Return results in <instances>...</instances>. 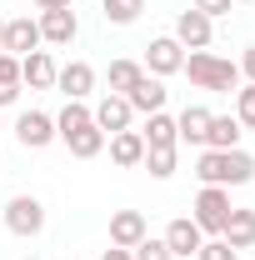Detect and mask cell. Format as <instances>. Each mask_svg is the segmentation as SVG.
<instances>
[{
    "instance_id": "cell-16",
    "label": "cell",
    "mask_w": 255,
    "mask_h": 260,
    "mask_svg": "<svg viewBox=\"0 0 255 260\" xmlns=\"http://www.w3.org/2000/svg\"><path fill=\"white\" fill-rule=\"evenodd\" d=\"M205 130H210V110H205V105H185V110L175 115V135H180L185 145H205Z\"/></svg>"
},
{
    "instance_id": "cell-20",
    "label": "cell",
    "mask_w": 255,
    "mask_h": 260,
    "mask_svg": "<svg viewBox=\"0 0 255 260\" xmlns=\"http://www.w3.org/2000/svg\"><path fill=\"white\" fill-rule=\"evenodd\" d=\"M235 145H240V120H235V115H210L205 150H235Z\"/></svg>"
},
{
    "instance_id": "cell-5",
    "label": "cell",
    "mask_w": 255,
    "mask_h": 260,
    "mask_svg": "<svg viewBox=\"0 0 255 260\" xmlns=\"http://www.w3.org/2000/svg\"><path fill=\"white\" fill-rule=\"evenodd\" d=\"M180 65H185V45L175 35H160L145 45V75H175Z\"/></svg>"
},
{
    "instance_id": "cell-7",
    "label": "cell",
    "mask_w": 255,
    "mask_h": 260,
    "mask_svg": "<svg viewBox=\"0 0 255 260\" xmlns=\"http://www.w3.org/2000/svg\"><path fill=\"white\" fill-rule=\"evenodd\" d=\"M0 50H5V55H15V60H25L30 50H40V25H35L30 15H20V20H5Z\"/></svg>"
},
{
    "instance_id": "cell-27",
    "label": "cell",
    "mask_w": 255,
    "mask_h": 260,
    "mask_svg": "<svg viewBox=\"0 0 255 260\" xmlns=\"http://www.w3.org/2000/svg\"><path fill=\"white\" fill-rule=\"evenodd\" d=\"M195 260H240V250H230L220 235H215V240H205V245L195 250Z\"/></svg>"
},
{
    "instance_id": "cell-33",
    "label": "cell",
    "mask_w": 255,
    "mask_h": 260,
    "mask_svg": "<svg viewBox=\"0 0 255 260\" xmlns=\"http://www.w3.org/2000/svg\"><path fill=\"white\" fill-rule=\"evenodd\" d=\"M100 260H135V255H130V250H120V245H110V250H105Z\"/></svg>"
},
{
    "instance_id": "cell-2",
    "label": "cell",
    "mask_w": 255,
    "mask_h": 260,
    "mask_svg": "<svg viewBox=\"0 0 255 260\" xmlns=\"http://www.w3.org/2000/svg\"><path fill=\"white\" fill-rule=\"evenodd\" d=\"M180 70L190 75L200 90H220V95L240 90V65H235V60H225V55H210V50H190Z\"/></svg>"
},
{
    "instance_id": "cell-30",
    "label": "cell",
    "mask_w": 255,
    "mask_h": 260,
    "mask_svg": "<svg viewBox=\"0 0 255 260\" xmlns=\"http://www.w3.org/2000/svg\"><path fill=\"white\" fill-rule=\"evenodd\" d=\"M240 70L250 75V85H255V45H250V50H245V60H240Z\"/></svg>"
},
{
    "instance_id": "cell-10",
    "label": "cell",
    "mask_w": 255,
    "mask_h": 260,
    "mask_svg": "<svg viewBox=\"0 0 255 260\" xmlns=\"http://www.w3.org/2000/svg\"><path fill=\"white\" fill-rule=\"evenodd\" d=\"M55 70H60V65L50 60V50H30V55L20 60V85H30V90H50V85H55Z\"/></svg>"
},
{
    "instance_id": "cell-3",
    "label": "cell",
    "mask_w": 255,
    "mask_h": 260,
    "mask_svg": "<svg viewBox=\"0 0 255 260\" xmlns=\"http://www.w3.org/2000/svg\"><path fill=\"white\" fill-rule=\"evenodd\" d=\"M230 190L225 185H200V195H195V225H200V235H220L225 220H230Z\"/></svg>"
},
{
    "instance_id": "cell-22",
    "label": "cell",
    "mask_w": 255,
    "mask_h": 260,
    "mask_svg": "<svg viewBox=\"0 0 255 260\" xmlns=\"http://www.w3.org/2000/svg\"><path fill=\"white\" fill-rule=\"evenodd\" d=\"M145 75V65H135V60H110V95H130L135 90V80Z\"/></svg>"
},
{
    "instance_id": "cell-9",
    "label": "cell",
    "mask_w": 255,
    "mask_h": 260,
    "mask_svg": "<svg viewBox=\"0 0 255 260\" xmlns=\"http://www.w3.org/2000/svg\"><path fill=\"white\" fill-rule=\"evenodd\" d=\"M40 45H70L75 40V10H40Z\"/></svg>"
},
{
    "instance_id": "cell-23",
    "label": "cell",
    "mask_w": 255,
    "mask_h": 260,
    "mask_svg": "<svg viewBox=\"0 0 255 260\" xmlns=\"http://www.w3.org/2000/svg\"><path fill=\"white\" fill-rule=\"evenodd\" d=\"M140 10H145V0H100V15H105L110 25H135Z\"/></svg>"
},
{
    "instance_id": "cell-21",
    "label": "cell",
    "mask_w": 255,
    "mask_h": 260,
    "mask_svg": "<svg viewBox=\"0 0 255 260\" xmlns=\"http://www.w3.org/2000/svg\"><path fill=\"white\" fill-rule=\"evenodd\" d=\"M110 160L125 165V170L145 160V140H140V130H120V135H110Z\"/></svg>"
},
{
    "instance_id": "cell-17",
    "label": "cell",
    "mask_w": 255,
    "mask_h": 260,
    "mask_svg": "<svg viewBox=\"0 0 255 260\" xmlns=\"http://www.w3.org/2000/svg\"><path fill=\"white\" fill-rule=\"evenodd\" d=\"M220 240L230 245V250H250V245H255V210H230Z\"/></svg>"
},
{
    "instance_id": "cell-12",
    "label": "cell",
    "mask_w": 255,
    "mask_h": 260,
    "mask_svg": "<svg viewBox=\"0 0 255 260\" xmlns=\"http://www.w3.org/2000/svg\"><path fill=\"white\" fill-rule=\"evenodd\" d=\"M165 95H170V90H165V80H160V75H140V80H135V90H130V110H140V115H155V110H165Z\"/></svg>"
},
{
    "instance_id": "cell-34",
    "label": "cell",
    "mask_w": 255,
    "mask_h": 260,
    "mask_svg": "<svg viewBox=\"0 0 255 260\" xmlns=\"http://www.w3.org/2000/svg\"><path fill=\"white\" fill-rule=\"evenodd\" d=\"M0 35H5V20H0Z\"/></svg>"
},
{
    "instance_id": "cell-6",
    "label": "cell",
    "mask_w": 255,
    "mask_h": 260,
    "mask_svg": "<svg viewBox=\"0 0 255 260\" xmlns=\"http://www.w3.org/2000/svg\"><path fill=\"white\" fill-rule=\"evenodd\" d=\"M15 140H20L25 150H45V145L55 140V115H45V110L15 115Z\"/></svg>"
},
{
    "instance_id": "cell-1",
    "label": "cell",
    "mask_w": 255,
    "mask_h": 260,
    "mask_svg": "<svg viewBox=\"0 0 255 260\" xmlns=\"http://www.w3.org/2000/svg\"><path fill=\"white\" fill-rule=\"evenodd\" d=\"M195 175H200V185H245L255 180V160L235 145V150H200V160H195Z\"/></svg>"
},
{
    "instance_id": "cell-13",
    "label": "cell",
    "mask_w": 255,
    "mask_h": 260,
    "mask_svg": "<svg viewBox=\"0 0 255 260\" xmlns=\"http://www.w3.org/2000/svg\"><path fill=\"white\" fill-rule=\"evenodd\" d=\"M175 40L185 45V50H205L210 45V15H200V10H180V20H175Z\"/></svg>"
},
{
    "instance_id": "cell-24",
    "label": "cell",
    "mask_w": 255,
    "mask_h": 260,
    "mask_svg": "<svg viewBox=\"0 0 255 260\" xmlns=\"http://www.w3.org/2000/svg\"><path fill=\"white\" fill-rule=\"evenodd\" d=\"M145 170H150V175H155V180H170V175H175V150H145Z\"/></svg>"
},
{
    "instance_id": "cell-25",
    "label": "cell",
    "mask_w": 255,
    "mask_h": 260,
    "mask_svg": "<svg viewBox=\"0 0 255 260\" xmlns=\"http://www.w3.org/2000/svg\"><path fill=\"white\" fill-rule=\"evenodd\" d=\"M235 120H240V130H255V85L235 90Z\"/></svg>"
},
{
    "instance_id": "cell-15",
    "label": "cell",
    "mask_w": 255,
    "mask_h": 260,
    "mask_svg": "<svg viewBox=\"0 0 255 260\" xmlns=\"http://www.w3.org/2000/svg\"><path fill=\"white\" fill-rule=\"evenodd\" d=\"M140 140H145V150H175V115H165V110H155V115H145V130H140Z\"/></svg>"
},
{
    "instance_id": "cell-35",
    "label": "cell",
    "mask_w": 255,
    "mask_h": 260,
    "mask_svg": "<svg viewBox=\"0 0 255 260\" xmlns=\"http://www.w3.org/2000/svg\"><path fill=\"white\" fill-rule=\"evenodd\" d=\"M240 5H250V0H240Z\"/></svg>"
},
{
    "instance_id": "cell-18",
    "label": "cell",
    "mask_w": 255,
    "mask_h": 260,
    "mask_svg": "<svg viewBox=\"0 0 255 260\" xmlns=\"http://www.w3.org/2000/svg\"><path fill=\"white\" fill-rule=\"evenodd\" d=\"M165 245H170V255H195V250L205 245V235H200V225H195V220H170Z\"/></svg>"
},
{
    "instance_id": "cell-28",
    "label": "cell",
    "mask_w": 255,
    "mask_h": 260,
    "mask_svg": "<svg viewBox=\"0 0 255 260\" xmlns=\"http://www.w3.org/2000/svg\"><path fill=\"white\" fill-rule=\"evenodd\" d=\"M0 85H20V60L0 50Z\"/></svg>"
},
{
    "instance_id": "cell-11",
    "label": "cell",
    "mask_w": 255,
    "mask_h": 260,
    "mask_svg": "<svg viewBox=\"0 0 255 260\" xmlns=\"http://www.w3.org/2000/svg\"><path fill=\"white\" fill-rule=\"evenodd\" d=\"M140 240H145V215H140V210H115V215H110V245L135 250Z\"/></svg>"
},
{
    "instance_id": "cell-8",
    "label": "cell",
    "mask_w": 255,
    "mask_h": 260,
    "mask_svg": "<svg viewBox=\"0 0 255 260\" xmlns=\"http://www.w3.org/2000/svg\"><path fill=\"white\" fill-rule=\"evenodd\" d=\"M55 85L65 90V100H85L90 90H95V70H90L85 60H70V65L55 70Z\"/></svg>"
},
{
    "instance_id": "cell-14",
    "label": "cell",
    "mask_w": 255,
    "mask_h": 260,
    "mask_svg": "<svg viewBox=\"0 0 255 260\" xmlns=\"http://www.w3.org/2000/svg\"><path fill=\"white\" fill-rule=\"evenodd\" d=\"M90 115H95V125L105 130V135H120V130H130V115H135V110H130L125 95H105Z\"/></svg>"
},
{
    "instance_id": "cell-4",
    "label": "cell",
    "mask_w": 255,
    "mask_h": 260,
    "mask_svg": "<svg viewBox=\"0 0 255 260\" xmlns=\"http://www.w3.org/2000/svg\"><path fill=\"white\" fill-rule=\"evenodd\" d=\"M5 230L20 235V240H35V235L45 230V205H40L35 195H15V200L5 205Z\"/></svg>"
},
{
    "instance_id": "cell-31",
    "label": "cell",
    "mask_w": 255,
    "mask_h": 260,
    "mask_svg": "<svg viewBox=\"0 0 255 260\" xmlns=\"http://www.w3.org/2000/svg\"><path fill=\"white\" fill-rule=\"evenodd\" d=\"M35 5H40V10H70L75 0H35Z\"/></svg>"
},
{
    "instance_id": "cell-32",
    "label": "cell",
    "mask_w": 255,
    "mask_h": 260,
    "mask_svg": "<svg viewBox=\"0 0 255 260\" xmlns=\"http://www.w3.org/2000/svg\"><path fill=\"white\" fill-rule=\"evenodd\" d=\"M15 95H20V85H0V105H15Z\"/></svg>"
},
{
    "instance_id": "cell-19",
    "label": "cell",
    "mask_w": 255,
    "mask_h": 260,
    "mask_svg": "<svg viewBox=\"0 0 255 260\" xmlns=\"http://www.w3.org/2000/svg\"><path fill=\"white\" fill-rule=\"evenodd\" d=\"M65 145H70L75 160H95L100 150H105V130H100V125H80V130L65 135Z\"/></svg>"
},
{
    "instance_id": "cell-26",
    "label": "cell",
    "mask_w": 255,
    "mask_h": 260,
    "mask_svg": "<svg viewBox=\"0 0 255 260\" xmlns=\"http://www.w3.org/2000/svg\"><path fill=\"white\" fill-rule=\"evenodd\" d=\"M130 255H135V260H175V255H170V245H165V240H150V235H145Z\"/></svg>"
},
{
    "instance_id": "cell-29",
    "label": "cell",
    "mask_w": 255,
    "mask_h": 260,
    "mask_svg": "<svg viewBox=\"0 0 255 260\" xmlns=\"http://www.w3.org/2000/svg\"><path fill=\"white\" fill-rule=\"evenodd\" d=\"M195 10H200V15H210V20H215V15H230V5H235V0H190Z\"/></svg>"
}]
</instances>
